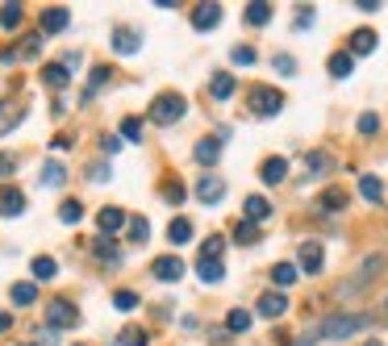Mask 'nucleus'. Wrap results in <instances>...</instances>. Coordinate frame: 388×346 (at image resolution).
I'll list each match as a JSON object with an SVG mask.
<instances>
[{
  "instance_id": "1",
  "label": "nucleus",
  "mask_w": 388,
  "mask_h": 346,
  "mask_svg": "<svg viewBox=\"0 0 388 346\" xmlns=\"http://www.w3.org/2000/svg\"><path fill=\"white\" fill-rule=\"evenodd\" d=\"M368 326H372L368 313H339V317H326V322L318 326V343H322V338H351V334H359V330H368Z\"/></svg>"
},
{
  "instance_id": "2",
  "label": "nucleus",
  "mask_w": 388,
  "mask_h": 346,
  "mask_svg": "<svg viewBox=\"0 0 388 346\" xmlns=\"http://www.w3.org/2000/svg\"><path fill=\"white\" fill-rule=\"evenodd\" d=\"M184 96L180 92H163V96H155V104H150V121L155 125H171V121H180L184 117Z\"/></svg>"
},
{
  "instance_id": "3",
  "label": "nucleus",
  "mask_w": 388,
  "mask_h": 346,
  "mask_svg": "<svg viewBox=\"0 0 388 346\" xmlns=\"http://www.w3.org/2000/svg\"><path fill=\"white\" fill-rule=\"evenodd\" d=\"M380 267H388V251H376V255H368V259L359 263L355 280H347V284H343V297H351V292H359L364 284H372V280L380 276Z\"/></svg>"
},
{
  "instance_id": "4",
  "label": "nucleus",
  "mask_w": 388,
  "mask_h": 346,
  "mask_svg": "<svg viewBox=\"0 0 388 346\" xmlns=\"http://www.w3.org/2000/svg\"><path fill=\"white\" fill-rule=\"evenodd\" d=\"M251 109H255L259 117H276V113L284 109V96H280L276 88H255V92H251Z\"/></svg>"
},
{
  "instance_id": "5",
  "label": "nucleus",
  "mask_w": 388,
  "mask_h": 346,
  "mask_svg": "<svg viewBox=\"0 0 388 346\" xmlns=\"http://www.w3.org/2000/svg\"><path fill=\"white\" fill-rule=\"evenodd\" d=\"M222 196H226V180L213 175V171H205V175L196 180V200H201V205H217Z\"/></svg>"
},
{
  "instance_id": "6",
  "label": "nucleus",
  "mask_w": 388,
  "mask_h": 346,
  "mask_svg": "<svg viewBox=\"0 0 388 346\" xmlns=\"http://www.w3.org/2000/svg\"><path fill=\"white\" fill-rule=\"evenodd\" d=\"M46 322L67 330V326H75V322H79V309H75L71 301H63V297H59V301H50V309H46Z\"/></svg>"
},
{
  "instance_id": "7",
  "label": "nucleus",
  "mask_w": 388,
  "mask_h": 346,
  "mask_svg": "<svg viewBox=\"0 0 388 346\" xmlns=\"http://www.w3.org/2000/svg\"><path fill=\"white\" fill-rule=\"evenodd\" d=\"M322 259H326V255H322V242H313V238L301 242V272L318 276V272H322Z\"/></svg>"
},
{
  "instance_id": "8",
  "label": "nucleus",
  "mask_w": 388,
  "mask_h": 346,
  "mask_svg": "<svg viewBox=\"0 0 388 346\" xmlns=\"http://www.w3.org/2000/svg\"><path fill=\"white\" fill-rule=\"evenodd\" d=\"M284 313H288V297H280V292L259 297V317H284Z\"/></svg>"
},
{
  "instance_id": "9",
  "label": "nucleus",
  "mask_w": 388,
  "mask_h": 346,
  "mask_svg": "<svg viewBox=\"0 0 388 346\" xmlns=\"http://www.w3.org/2000/svg\"><path fill=\"white\" fill-rule=\"evenodd\" d=\"M71 63H75V58H67V63H50V67L42 71V79H46L50 88H67V84H71V71H67Z\"/></svg>"
},
{
  "instance_id": "10",
  "label": "nucleus",
  "mask_w": 388,
  "mask_h": 346,
  "mask_svg": "<svg viewBox=\"0 0 388 346\" xmlns=\"http://www.w3.org/2000/svg\"><path fill=\"white\" fill-rule=\"evenodd\" d=\"M192 155H196V163H205V167H213V163H217V155H222V138H201Z\"/></svg>"
},
{
  "instance_id": "11",
  "label": "nucleus",
  "mask_w": 388,
  "mask_h": 346,
  "mask_svg": "<svg viewBox=\"0 0 388 346\" xmlns=\"http://www.w3.org/2000/svg\"><path fill=\"white\" fill-rule=\"evenodd\" d=\"M318 209H322V213H343V209H347V192H343V188H326V192L318 196Z\"/></svg>"
},
{
  "instance_id": "12",
  "label": "nucleus",
  "mask_w": 388,
  "mask_h": 346,
  "mask_svg": "<svg viewBox=\"0 0 388 346\" xmlns=\"http://www.w3.org/2000/svg\"><path fill=\"white\" fill-rule=\"evenodd\" d=\"M155 276H159V280H167V284H176V280L184 276V263H180L176 255H167V259H155Z\"/></svg>"
},
{
  "instance_id": "13",
  "label": "nucleus",
  "mask_w": 388,
  "mask_h": 346,
  "mask_svg": "<svg viewBox=\"0 0 388 346\" xmlns=\"http://www.w3.org/2000/svg\"><path fill=\"white\" fill-rule=\"evenodd\" d=\"M67 21H71L67 8H46V13H42V33H63Z\"/></svg>"
},
{
  "instance_id": "14",
  "label": "nucleus",
  "mask_w": 388,
  "mask_h": 346,
  "mask_svg": "<svg viewBox=\"0 0 388 346\" xmlns=\"http://www.w3.org/2000/svg\"><path fill=\"white\" fill-rule=\"evenodd\" d=\"M217 21H222V4H201V8L192 13V25H196V29H213Z\"/></svg>"
},
{
  "instance_id": "15",
  "label": "nucleus",
  "mask_w": 388,
  "mask_h": 346,
  "mask_svg": "<svg viewBox=\"0 0 388 346\" xmlns=\"http://www.w3.org/2000/svg\"><path fill=\"white\" fill-rule=\"evenodd\" d=\"M234 88H238V84H234V75H230V71H217V75L209 79V92H213L217 100H230V96H234Z\"/></svg>"
},
{
  "instance_id": "16",
  "label": "nucleus",
  "mask_w": 388,
  "mask_h": 346,
  "mask_svg": "<svg viewBox=\"0 0 388 346\" xmlns=\"http://www.w3.org/2000/svg\"><path fill=\"white\" fill-rule=\"evenodd\" d=\"M21 117H25V109H21V104H13V100H0V138H4V134H8V129L21 121Z\"/></svg>"
},
{
  "instance_id": "17",
  "label": "nucleus",
  "mask_w": 388,
  "mask_h": 346,
  "mask_svg": "<svg viewBox=\"0 0 388 346\" xmlns=\"http://www.w3.org/2000/svg\"><path fill=\"white\" fill-rule=\"evenodd\" d=\"M372 50H376V33H372V29H355L347 54H372Z\"/></svg>"
},
{
  "instance_id": "18",
  "label": "nucleus",
  "mask_w": 388,
  "mask_h": 346,
  "mask_svg": "<svg viewBox=\"0 0 388 346\" xmlns=\"http://www.w3.org/2000/svg\"><path fill=\"white\" fill-rule=\"evenodd\" d=\"M267 217H272V205H267L263 196H247V221L259 226V221H267Z\"/></svg>"
},
{
  "instance_id": "19",
  "label": "nucleus",
  "mask_w": 388,
  "mask_h": 346,
  "mask_svg": "<svg viewBox=\"0 0 388 346\" xmlns=\"http://www.w3.org/2000/svg\"><path fill=\"white\" fill-rule=\"evenodd\" d=\"M21 209H25V196H21L17 188H4V192H0V213H4V217H17Z\"/></svg>"
},
{
  "instance_id": "20",
  "label": "nucleus",
  "mask_w": 388,
  "mask_h": 346,
  "mask_svg": "<svg viewBox=\"0 0 388 346\" xmlns=\"http://www.w3.org/2000/svg\"><path fill=\"white\" fill-rule=\"evenodd\" d=\"M259 175H263V184H284V175H288V163H284V159H267Z\"/></svg>"
},
{
  "instance_id": "21",
  "label": "nucleus",
  "mask_w": 388,
  "mask_h": 346,
  "mask_svg": "<svg viewBox=\"0 0 388 346\" xmlns=\"http://www.w3.org/2000/svg\"><path fill=\"white\" fill-rule=\"evenodd\" d=\"M167 238H171L176 246H184V242H192V221H188V217H176V221L167 226Z\"/></svg>"
},
{
  "instance_id": "22",
  "label": "nucleus",
  "mask_w": 388,
  "mask_h": 346,
  "mask_svg": "<svg viewBox=\"0 0 388 346\" xmlns=\"http://www.w3.org/2000/svg\"><path fill=\"white\" fill-rule=\"evenodd\" d=\"M92 255H96V259H104L109 267H117V263H121V251H117L109 238H96V242H92Z\"/></svg>"
},
{
  "instance_id": "23",
  "label": "nucleus",
  "mask_w": 388,
  "mask_h": 346,
  "mask_svg": "<svg viewBox=\"0 0 388 346\" xmlns=\"http://www.w3.org/2000/svg\"><path fill=\"white\" fill-rule=\"evenodd\" d=\"M196 276H201L205 284H222V276H226V272H222V259H201V263H196Z\"/></svg>"
},
{
  "instance_id": "24",
  "label": "nucleus",
  "mask_w": 388,
  "mask_h": 346,
  "mask_svg": "<svg viewBox=\"0 0 388 346\" xmlns=\"http://www.w3.org/2000/svg\"><path fill=\"white\" fill-rule=\"evenodd\" d=\"M267 21H272V4H263V0L247 4V25H267Z\"/></svg>"
},
{
  "instance_id": "25",
  "label": "nucleus",
  "mask_w": 388,
  "mask_h": 346,
  "mask_svg": "<svg viewBox=\"0 0 388 346\" xmlns=\"http://www.w3.org/2000/svg\"><path fill=\"white\" fill-rule=\"evenodd\" d=\"M113 50L134 54V50H138V33H134V29H117V33H113Z\"/></svg>"
},
{
  "instance_id": "26",
  "label": "nucleus",
  "mask_w": 388,
  "mask_h": 346,
  "mask_svg": "<svg viewBox=\"0 0 388 346\" xmlns=\"http://www.w3.org/2000/svg\"><path fill=\"white\" fill-rule=\"evenodd\" d=\"M351 67H355V58H351L347 50H339V54L330 58V75H334V79H347V75H351Z\"/></svg>"
},
{
  "instance_id": "27",
  "label": "nucleus",
  "mask_w": 388,
  "mask_h": 346,
  "mask_svg": "<svg viewBox=\"0 0 388 346\" xmlns=\"http://www.w3.org/2000/svg\"><path fill=\"white\" fill-rule=\"evenodd\" d=\"M234 242H238V246H255V242H259V226L238 221V226H234Z\"/></svg>"
},
{
  "instance_id": "28",
  "label": "nucleus",
  "mask_w": 388,
  "mask_h": 346,
  "mask_svg": "<svg viewBox=\"0 0 388 346\" xmlns=\"http://www.w3.org/2000/svg\"><path fill=\"white\" fill-rule=\"evenodd\" d=\"M29 272H33V280H54V272H59V267H54V259H50V255H38V259L29 263Z\"/></svg>"
},
{
  "instance_id": "29",
  "label": "nucleus",
  "mask_w": 388,
  "mask_h": 346,
  "mask_svg": "<svg viewBox=\"0 0 388 346\" xmlns=\"http://www.w3.org/2000/svg\"><path fill=\"white\" fill-rule=\"evenodd\" d=\"M297 276H301V272H297L293 263H276V267H272V284H280V288L297 284Z\"/></svg>"
},
{
  "instance_id": "30",
  "label": "nucleus",
  "mask_w": 388,
  "mask_h": 346,
  "mask_svg": "<svg viewBox=\"0 0 388 346\" xmlns=\"http://www.w3.org/2000/svg\"><path fill=\"white\" fill-rule=\"evenodd\" d=\"M8 297H13V305L29 309V305L38 301V288H33V284H13V292H8Z\"/></svg>"
},
{
  "instance_id": "31",
  "label": "nucleus",
  "mask_w": 388,
  "mask_h": 346,
  "mask_svg": "<svg viewBox=\"0 0 388 346\" xmlns=\"http://www.w3.org/2000/svg\"><path fill=\"white\" fill-rule=\"evenodd\" d=\"M226 330L247 334V330H251V313H247V309H230V313H226Z\"/></svg>"
},
{
  "instance_id": "32",
  "label": "nucleus",
  "mask_w": 388,
  "mask_h": 346,
  "mask_svg": "<svg viewBox=\"0 0 388 346\" xmlns=\"http://www.w3.org/2000/svg\"><path fill=\"white\" fill-rule=\"evenodd\" d=\"M359 192H364V200H372V205H376V200L385 196V184H380L376 175H364V180H359Z\"/></svg>"
},
{
  "instance_id": "33",
  "label": "nucleus",
  "mask_w": 388,
  "mask_h": 346,
  "mask_svg": "<svg viewBox=\"0 0 388 346\" xmlns=\"http://www.w3.org/2000/svg\"><path fill=\"white\" fill-rule=\"evenodd\" d=\"M125 226V213L121 209H100V230L104 234H113V230H121Z\"/></svg>"
},
{
  "instance_id": "34",
  "label": "nucleus",
  "mask_w": 388,
  "mask_h": 346,
  "mask_svg": "<svg viewBox=\"0 0 388 346\" xmlns=\"http://www.w3.org/2000/svg\"><path fill=\"white\" fill-rule=\"evenodd\" d=\"M125 226H130V242H146V234H150V221L146 217H125Z\"/></svg>"
},
{
  "instance_id": "35",
  "label": "nucleus",
  "mask_w": 388,
  "mask_h": 346,
  "mask_svg": "<svg viewBox=\"0 0 388 346\" xmlns=\"http://www.w3.org/2000/svg\"><path fill=\"white\" fill-rule=\"evenodd\" d=\"M21 17H25V8H21V4H4V8H0V25H4V29H17V25H21Z\"/></svg>"
},
{
  "instance_id": "36",
  "label": "nucleus",
  "mask_w": 388,
  "mask_h": 346,
  "mask_svg": "<svg viewBox=\"0 0 388 346\" xmlns=\"http://www.w3.org/2000/svg\"><path fill=\"white\" fill-rule=\"evenodd\" d=\"M63 180H67V171H63L59 163H46V167H42V184H46V188H59Z\"/></svg>"
},
{
  "instance_id": "37",
  "label": "nucleus",
  "mask_w": 388,
  "mask_h": 346,
  "mask_svg": "<svg viewBox=\"0 0 388 346\" xmlns=\"http://www.w3.org/2000/svg\"><path fill=\"white\" fill-rule=\"evenodd\" d=\"M117 343L121 346H146V330H142V326H125Z\"/></svg>"
},
{
  "instance_id": "38",
  "label": "nucleus",
  "mask_w": 388,
  "mask_h": 346,
  "mask_svg": "<svg viewBox=\"0 0 388 346\" xmlns=\"http://www.w3.org/2000/svg\"><path fill=\"white\" fill-rule=\"evenodd\" d=\"M305 167H309V175H326V167H330V155H322V150H313V155L305 159Z\"/></svg>"
},
{
  "instance_id": "39",
  "label": "nucleus",
  "mask_w": 388,
  "mask_h": 346,
  "mask_svg": "<svg viewBox=\"0 0 388 346\" xmlns=\"http://www.w3.org/2000/svg\"><path fill=\"white\" fill-rule=\"evenodd\" d=\"M59 217H63L67 226H75V221L84 217V205H79V200H63V209H59Z\"/></svg>"
},
{
  "instance_id": "40",
  "label": "nucleus",
  "mask_w": 388,
  "mask_h": 346,
  "mask_svg": "<svg viewBox=\"0 0 388 346\" xmlns=\"http://www.w3.org/2000/svg\"><path fill=\"white\" fill-rule=\"evenodd\" d=\"M109 71H113V67H104V63H100V67H92V75H88V92L104 88V84H109Z\"/></svg>"
},
{
  "instance_id": "41",
  "label": "nucleus",
  "mask_w": 388,
  "mask_h": 346,
  "mask_svg": "<svg viewBox=\"0 0 388 346\" xmlns=\"http://www.w3.org/2000/svg\"><path fill=\"white\" fill-rule=\"evenodd\" d=\"M113 309L134 313V309H138V292H117V297H113Z\"/></svg>"
},
{
  "instance_id": "42",
  "label": "nucleus",
  "mask_w": 388,
  "mask_h": 346,
  "mask_svg": "<svg viewBox=\"0 0 388 346\" xmlns=\"http://www.w3.org/2000/svg\"><path fill=\"white\" fill-rule=\"evenodd\" d=\"M138 134H142V117H125V121H121V138L138 142Z\"/></svg>"
},
{
  "instance_id": "43",
  "label": "nucleus",
  "mask_w": 388,
  "mask_h": 346,
  "mask_svg": "<svg viewBox=\"0 0 388 346\" xmlns=\"http://www.w3.org/2000/svg\"><path fill=\"white\" fill-rule=\"evenodd\" d=\"M222 251H226V238H209L201 246V259H222Z\"/></svg>"
},
{
  "instance_id": "44",
  "label": "nucleus",
  "mask_w": 388,
  "mask_h": 346,
  "mask_svg": "<svg viewBox=\"0 0 388 346\" xmlns=\"http://www.w3.org/2000/svg\"><path fill=\"white\" fill-rule=\"evenodd\" d=\"M163 196H167L171 205H180V200H184V184H180V180H167V184H163Z\"/></svg>"
},
{
  "instance_id": "45",
  "label": "nucleus",
  "mask_w": 388,
  "mask_h": 346,
  "mask_svg": "<svg viewBox=\"0 0 388 346\" xmlns=\"http://www.w3.org/2000/svg\"><path fill=\"white\" fill-rule=\"evenodd\" d=\"M276 71L280 75H297V58L293 54H276Z\"/></svg>"
},
{
  "instance_id": "46",
  "label": "nucleus",
  "mask_w": 388,
  "mask_h": 346,
  "mask_svg": "<svg viewBox=\"0 0 388 346\" xmlns=\"http://www.w3.org/2000/svg\"><path fill=\"white\" fill-rule=\"evenodd\" d=\"M376 129H380V117L376 113H364L359 117V134H376Z\"/></svg>"
},
{
  "instance_id": "47",
  "label": "nucleus",
  "mask_w": 388,
  "mask_h": 346,
  "mask_svg": "<svg viewBox=\"0 0 388 346\" xmlns=\"http://www.w3.org/2000/svg\"><path fill=\"white\" fill-rule=\"evenodd\" d=\"M230 58L247 67V63H255V50H251V46H234V54H230Z\"/></svg>"
},
{
  "instance_id": "48",
  "label": "nucleus",
  "mask_w": 388,
  "mask_h": 346,
  "mask_svg": "<svg viewBox=\"0 0 388 346\" xmlns=\"http://www.w3.org/2000/svg\"><path fill=\"white\" fill-rule=\"evenodd\" d=\"M88 180H92V184H104V180H109V167H104V163H100V167H92V171H88Z\"/></svg>"
},
{
  "instance_id": "49",
  "label": "nucleus",
  "mask_w": 388,
  "mask_h": 346,
  "mask_svg": "<svg viewBox=\"0 0 388 346\" xmlns=\"http://www.w3.org/2000/svg\"><path fill=\"white\" fill-rule=\"evenodd\" d=\"M13 167H17V163H13V155H0V180H8V175H13Z\"/></svg>"
},
{
  "instance_id": "50",
  "label": "nucleus",
  "mask_w": 388,
  "mask_h": 346,
  "mask_svg": "<svg viewBox=\"0 0 388 346\" xmlns=\"http://www.w3.org/2000/svg\"><path fill=\"white\" fill-rule=\"evenodd\" d=\"M305 25H313V8H301L297 13V29H305Z\"/></svg>"
},
{
  "instance_id": "51",
  "label": "nucleus",
  "mask_w": 388,
  "mask_h": 346,
  "mask_svg": "<svg viewBox=\"0 0 388 346\" xmlns=\"http://www.w3.org/2000/svg\"><path fill=\"white\" fill-rule=\"evenodd\" d=\"M8 326H13V317H8V313H0V334H4Z\"/></svg>"
},
{
  "instance_id": "52",
  "label": "nucleus",
  "mask_w": 388,
  "mask_h": 346,
  "mask_svg": "<svg viewBox=\"0 0 388 346\" xmlns=\"http://www.w3.org/2000/svg\"><path fill=\"white\" fill-rule=\"evenodd\" d=\"M368 346H385V343H376V338H372V343H368Z\"/></svg>"
},
{
  "instance_id": "53",
  "label": "nucleus",
  "mask_w": 388,
  "mask_h": 346,
  "mask_svg": "<svg viewBox=\"0 0 388 346\" xmlns=\"http://www.w3.org/2000/svg\"><path fill=\"white\" fill-rule=\"evenodd\" d=\"M21 346H33V343H21Z\"/></svg>"
}]
</instances>
